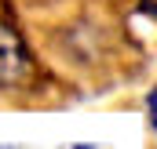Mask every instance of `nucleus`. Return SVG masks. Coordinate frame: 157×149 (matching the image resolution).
I'll list each match as a JSON object with an SVG mask.
<instances>
[{"mask_svg":"<svg viewBox=\"0 0 157 149\" xmlns=\"http://www.w3.org/2000/svg\"><path fill=\"white\" fill-rule=\"evenodd\" d=\"M33 73H37V62H33V51L22 37V29L15 26L7 11H0V91L26 87Z\"/></svg>","mask_w":157,"mask_h":149,"instance_id":"nucleus-1","label":"nucleus"},{"mask_svg":"<svg viewBox=\"0 0 157 149\" xmlns=\"http://www.w3.org/2000/svg\"><path fill=\"white\" fill-rule=\"evenodd\" d=\"M70 149H95V146H88V142H84V146H70Z\"/></svg>","mask_w":157,"mask_h":149,"instance_id":"nucleus-4","label":"nucleus"},{"mask_svg":"<svg viewBox=\"0 0 157 149\" xmlns=\"http://www.w3.org/2000/svg\"><path fill=\"white\" fill-rule=\"evenodd\" d=\"M146 116H150V127L157 131V87H150V95H146Z\"/></svg>","mask_w":157,"mask_h":149,"instance_id":"nucleus-3","label":"nucleus"},{"mask_svg":"<svg viewBox=\"0 0 157 149\" xmlns=\"http://www.w3.org/2000/svg\"><path fill=\"white\" fill-rule=\"evenodd\" d=\"M135 15L139 18H150L157 26V0H135Z\"/></svg>","mask_w":157,"mask_h":149,"instance_id":"nucleus-2","label":"nucleus"}]
</instances>
